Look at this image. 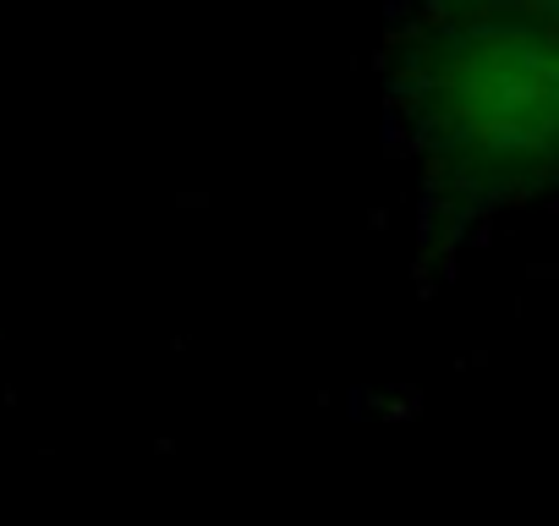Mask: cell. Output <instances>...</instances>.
Here are the masks:
<instances>
[{"label":"cell","mask_w":559,"mask_h":526,"mask_svg":"<svg viewBox=\"0 0 559 526\" xmlns=\"http://www.w3.org/2000/svg\"><path fill=\"white\" fill-rule=\"evenodd\" d=\"M537 7H554V12H559V0H537Z\"/></svg>","instance_id":"obj_2"},{"label":"cell","mask_w":559,"mask_h":526,"mask_svg":"<svg viewBox=\"0 0 559 526\" xmlns=\"http://www.w3.org/2000/svg\"><path fill=\"white\" fill-rule=\"evenodd\" d=\"M433 110L483 176L559 181V12L521 0L455 28L433 56Z\"/></svg>","instance_id":"obj_1"}]
</instances>
